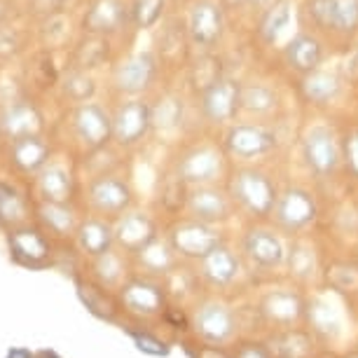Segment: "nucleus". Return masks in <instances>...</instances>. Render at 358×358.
I'll use <instances>...</instances> for the list:
<instances>
[{
    "label": "nucleus",
    "mask_w": 358,
    "mask_h": 358,
    "mask_svg": "<svg viewBox=\"0 0 358 358\" xmlns=\"http://www.w3.org/2000/svg\"><path fill=\"white\" fill-rule=\"evenodd\" d=\"M225 190L234 201L236 211L246 213L253 220H269L274 204L279 199L276 178L260 164H232L225 178Z\"/></svg>",
    "instance_id": "1"
},
{
    "label": "nucleus",
    "mask_w": 358,
    "mask_h": 358,
    "mask_svg": "<svg viewBox=\"0 0 358 358\" xmlns=\"http://www.w3.org/2000/svg\"><path fill=\"white\" fill-rule=\"evenodd\" d=\"M232 164H258L279 152L281 131L272 120H236L218 134Z\"/></svg>",
    "instance_id": "2"
},
{
    "label": "nucleus",
    "mask_w": 358,
    "mask_h": 358,
    "mask_svg": "<svg viewBox=\"0 0 358 358\" xmlns=\"http://www.w3.org/2000/svg\"><path fill=\"white\" fill-rule=\"evenodd\" d=\"M300 24L328 45L349 47L358 38V0H300Z\"/></svg>",
    "instance_id": "3"
},
{
    "label": "nucleus",
    "mask_w": 358,
    "mask_h": 358,
    "mask_svg": "<svg viewBox=\"0 0 358 358\" xmlns=\"http://www.w3.org/2000/svg\"><path fill=\"white\" fill-rule=\"evenodd\" d=\"M300 159L316 180H330L342 171V136L328 120H312L297 136Z\"/></svg>",
    "instance_id": "4"
},
{
    "label": "nucleus",
    "mask_w": 358,
    "mask_h": 358,
    "mask_svg": "<svg viewBox=\"0 0 358 358\" xmlns=\"http://www.w3.org/2000/svg\"><path fill=\"white\" fill-rule=\"evenodd\" d=\"M229 162L220 138H197L180 148L173 159V171L187 185H225Z\"/></svg>",
    "instance_id": "5"
},
{
    "label": "nucleus",
    "mask_w": 358,
    "mask_h": 358,
    "mask_svg": "<svg viewBox=\"0 0 358 358\" xmlns=\"http://www.w3.org/2000/svg\"><path fill=\"white\" fill-rule=\"evenodd\" d=\"M227 8L222 0H187L185 31L192 52H215L227 33Z\"/></svg>",
    "instance_id": "6"
},
{
    "label": "nucleus",
    "mask_w": 358,
    "mask_h": 358,
    "mask_svg": "<svg viewBox=\"0 0 358 358\" xmlns=\"http://www.w3.org/2000/svg\"><path fill=\"white\" fill-rule=\"evenodd\" d=\"M194 103L201 122L220 134L241 117V80L225 73L213 85L201 90L194 96Z\"/></svg>",
    "instance_id": "7"
},
{
    "label": "nucleus",
    "mask_w": 358,
    "mask_h": 358,
    "mask_svg": "<svg viewBox=\"0 0 358 358\" xmlns=\"http://www.w3.org/2000/svg\"><path fill=\"white\" fill-rule=\"evenodd\" d=\"M321 213L316 194L305 185H286L279 190V199L274 204V211L269 215L272 225L281 234L302 236L309 227L316 225Z\"/></svg>",
    "instance_id": "8"
},
{
    "label": "nucleus",
    "mask_w": 358,
    "mask_h": 358,
    "mask_svg": "<svg viewBox=\"0 0 358 358\" xmlns=\"http://www.w3.org/2000/svg\"><path fill=\"white\" fill-rule=\"evenodd\" d=\"M241 258L251 269L258 272H276V269L286 267L288 258V244L283 234L276 227L253 222L241 234Z\"/></svg>",
    "instance_id": "9"
},
{
    "label": "nucleus",
    "mask_w": 358,
    "mask_h": 358,
    "mask_svg": "<svg viewBox=\"0 0 358 358\" xmlns=\"http://www.w3.org/2000/svg\"><path fill=\"white\" fill-rule=\"evenodd\" d=\"M159 57L157 52L143 50V52H134L127 54L124 59H120L113 66V90L120 96H143L145 92L152 90V85L157 83L159 76Z\"/></svg>",
    "instance_id": "10"
},
{
    "label": "nucleus",
    "mask_w": 358,
    "mask_h": 358,
    "mask_svg": "<svg viewBox=\"0 0 358 358\" xmlns=\"http://www.w3.org/2000/svg\"><path fill=\"white\" fill-rule=\"evenodd\" d=\"M110 115L113 143L120 148H136L152 134V103L143 96H124Z\"/></svg>",
    "instance_id": "11"
},
{
    "label": "nucleus",
    "mask_w": 358,
    "mask_h": 358,
    "mask_svg": "<svg viewBox=\"0 0 358 358\" xmlns=\"http://www.w3.org/2000/svg\"><path fill=\"white\" fill-rule=\"evenodd\" d=\"M169 244L173 246V251L180 258L199 262L218 246L227 244V239L220 225H208V222L194 220L187 215L185 220H178L169 229Z\"/></svg>",
    "instance_id": "12"
},
{
    "label": "nucleus",
    "mask_w": 358,
    "mask_h": 358,
    "mask_svg": "<svg viewBox=\"0 0 358 358\" xmlns=\"http://www.w3.org/2000/svg\"><path fill=\"white\" fill-rule=\"evenodd\" d=\"M300 24V3L297 0H274L255 19V40L267 50H281L297 31Z\"/></svg>",
    "instance_id": "13"
},
{
    "label": "nucleus",
    "mask_w": 358,
    "mask_h": 358,
    "mask_svg": "<svg viewBox=\"0 0 358 358\" xmlns=\"http://www.w3.org/2000/svg\"><path fill=\"white\" fill-rule=\"evenodd\" d=\"M281 64L293 78L309 76L312 71L326 66L328 59V43L323 40L319 33L309 31V29H297L293 33V38L279 50Z\"/></svg>",
    "instance_id": "14"
},
{
    "label": "nucleus",
    "mask_w": 358,
    "mask_h": 358,
    "mask_svg": "<svg viewBox=\"0 0 358 358\" xmlns=\"http://www.w3.org/2000/svg\"><path fill=\"white\" fill-rule=\"evenodd\" d=\"M297 99L302 101L312 110H328L342 99L344 87H347V78L344 71L330 69V66H321V69L312 71L309 76L293 78Z\"/></svg>",
    "instance_id": "15"
},
{
    "label": "nucleus",
    "mask_w": 358,
    "mask_h": 358,
    "mask_svg": "<svg viewBox=\"0 0 358 358\" xmlns=\"http://www.w3.org/2000/svg\"><path fill=\"white\" fill-rule=\"evenodd\" d=\"M71 129L87 152H96L113 141V115L96 101L80 103L71 113Z\"/></svg>",
    "instance_id": "16"
},
{
    "label": "nucleus",
    "mask_w": 358,
    "mask_h": 358,
    "mask_svg": "<svg viewBox=\"0 0 358 358\" xmlns=\"http://www.w3.org/2000/svg\"><path fill=\"white\" fill-rule=\"evenodd\" d=\"M185 211L194 220L208 222V225H222L234 215L236 206L229 199L225 185H192Z\"/></svg>",
    "instance_id": "17"
},
{
    "label": "nucleus",
    "mask_w": 358,
    "mask_h": 358,
    "mask_svg": "<svg viewBox=\"0 0 358 358\" xmlns=\"http://www.w3.org/2000/svg\"><path fill=\"white\" fill-rule=\"evenodd\" d=\"M192 326L197 330V335L204 337L206 342L225 344L236 335L239 319H236L234 309L225 305V302L206 300V302H201L197 307V312H194Z\"/></svg>",
    "instance_id": "18"
},
{
    "label": "nucleus",
    "mask_w": 358,
    "mask_h": 358,
    "mask_svg": "<svg viewBox=\"0 0 358 358\" xmlns=\"http://www.w3.org/2000/svg\"><path fill=\"white\" fill-rule=\"evenodd\" d=\"M131 26L127 0H90L83 15V33L113 38Z\"/></svg>",
    "instance_id": "19"
},
{
    "label": "nucleus",
    "mask_w": 358,
    "mask_h": 358,
    "mask_svg": "<svg viewBox=\"0 0 358 358\" xmlns=\"http://www.w3.org/2000/svg\"><path fill=\"white\" fill-rule=\"evenodd\" d=\"M307 309V302L297 288H272L260 297L258 314L262 321L279 328H290L302 319Z\"/></svg>",
    "instance_id": "20"
},
{
    "label": "nucleus",
    "mask_w": 358,
    "mask_h": 358,
    "mask_svg": "<svg viewBox=\"0 0 358 358\" xmlns=\"http://www.w3.org/2000/svg\"><path fill=\"white\" fill-rule=\"evenodd\" d=\"M197 265H199L197 274L208 283V286L225 290L239 281V276L244 274L246 262L241 258V253H236L234 248L222 244L215 248V251L208 253L206 258H201Z\"/></svg>",
    "instance_id": "21"
},
{
    "label": "nucleus",
    "mask_w": 358,
    "mask_h": 358,
    "mask_svg": "<svg viewBox=\"0 0 358 358\" xmlns=\"http://www.w3.org/2000/svg\"><path fill=\"white\" fill-rule=\"evenodd\" d=\"M281 113V94L267 80H241V115L251 120H274Z\"/></svg>",
    "instance_id": "22"
},
{
    "label": "nucleus",
    "mask_w": 358,
    "mask_h": 358,
    "mask_svg": "<svg viewBox=\"0 0 358 358\" xmlns=\"http://www.w3.org/2000/svg\"><path fill=\"white\" fill-rule=\"evenodd\" d=\"M90 201L103 215H122L131 204V187L122 176L103 173L92 180Z\"/></svg>",
    "instance_id": "23"
},
{
    "label": "nucleus",
    "mask_w": 358,
    "mask_h": 358,
    "mask_svg": "<svg viewBox=\"0 0 358 358\" xmlns=\"http://www.w3.org/2000/svg\"><path fill=\"white\" fill-rule=\"evenodd\" d=\"M43 127V113L38 110V106L33 101H12L0 113V129H3V136H8L10 141L24 136H40Z\"/></svg>",
    "instance_id": "24"
},
{
    "label": "nucleus",
    "mask_w": 358,
    "mask_h": 358,
    "mask_svg": "<svg viewBox=\"0 0 358 358\" xmlns=\"http://www.w3.org/2000/svg\"><path fill=\"white\" fill-rule=\"evenodd\" d=\"M187 120V103L178 92H164L152 103V131L159 136H178Z\"/></svg>",
    "instance_id": "25"
},
{
    "label": "nucleus",
    "mask_w": 358,
    "mask_h": 358,
    "mask_svg": "<svg viewBox=\"0 0 358 358\" xmlns=\"http://www.w3.org/2000/svg\"><path fill=\"white\" fill-rule=\"evenodd\" d=\"M152 239H157V229H155V222L148 213L124 211L120 215L117 225H115V241L120 246H124L131 253H138Z\"/></svg>",
    "instance_id": "26"
},
{
    "label": "nucleus",
    "mask_w": 358,
    "mask_h": 358,
    "mask_svg": "<svg viewBox=\"0 0 358 358\" xmlns=\"http://www.w3.org/2000/svg\"><path fill=\"white\" fill-rule=\"evenodd\" d=\"M52 155L50 143L43 136H24L12 141L10 157L15 162L17 169H22L26 173H38L40 169L47 166Z\"/></svg>",
    "instance_id": "27"
},
{
    "label": "nucleus",
    "mask_w": 358,
    "mask_h": 358,
    "mask_svg": "<svg viewBox=\"0 0 358 358\" xmlns=\"http://www.w3.org/2000/svg\"><path fill=\"white\" fill-rule=\"evenodd\" d=\"M225 62L215 52H194V59L187 64V83L192 87V94L197 96L201 90H206L208 85H213L215 80L225 76Z\"/></svg>",
    "instance_id": "28"
},
{
    "label": "nucleus",
    "mask_w": 358,
    "mask_h": 358,
    "mask_svg": "<svg viewBox=\"0 0 358 358\" xmlns=\"http://www.w3.org/2000/svg\"><path fill=\"white\" fill-rule=\"evenodd\" d=\"M286 267L290 276L295 281L305 283V281H312L316 274H319V253H316V246L309 244L307 239H300L295 236L293 241L288 244V258H286Z\"/></svg>",
    "instance_id": "29"
},
{
    "label": "nucleus",
    "mask_w": 358,
    "mask_h": 358,
    "mask_svg": "<svg viewBox=\"0 0 358 358\" xmlns=\"http://www.w3.org/2000/svg\"><path fill=\"white\" fill-rule=\"evenodd\" d=\"M267 347L274 358H312V335L297 328H283L267 340Z\"/></svg>",
    "instance_id": "30"
},
{
    "label": "nucleus",
    "mask_w": 358,
    "mask_h": 358,
    "mask_svg": "<svg viewBox=\"0 0 358 358\" xmlns=\"http://www.w3.org/2000/svg\"><path fill=\"white\" fill-rule=\"evenodd\" d=\"M108 59H110V38L85 33V38L76 45V52H73V69L94 71L106 66Z\"/></svg>",
    "instance_id": "31"
},
{
    "label": "nucleus",
    "mask_w": 358,
    "mask_h": 358,
    "mask_svg": "<svg viewBox=\"0 0 358 358\" xmlns=\"http://www.w3.org/2000/svg\"><path fill=\"white\" fill-rule=\"evenodd\" d=\"M59 87H62V96L73 106L90 103L99 92L96 78L92 76V71H83V69H71L59 80Z\"/></svg>",
    "instance_id": "32"
},
{
    "label": "nucleus",
    "mask_w": 358,
    "mask_h": 358,
    "mask_svg": "<svg viewBox=\"0 0 358 358\" xmlns=\"http://www.w3.org/2000/svg\"><path fill=\"white\" fill-rule=\"evenodd\" d=\"M78 241L87 255L99 258V255L110 251V246L115 241V227L108 225L106 220L92 218L83 222V227H80V232H78Z\"/></svg>",
    "instance_id": "33"
},
{
    "label": "nucleus",
    "mask_w": 358,
    "mask_h": 358,
    "mask_svg": "<svg viewBox=\"0 0 358 358\" xmlns=\"http://www.w3.org/2000/svg\"><path fill=\"white\" fill-rule=\"evenodd\" d=\"M38 183L47 201H62V204H66L73 194V176L69 169L59 164H47L45 169H40Z\"/></svg>",
    "instance_id": "34"
},
{
    "label": "nucleus",
    "mask_w": 358,
    "mask_h": 358,
    "mask_svg": "<svg viewBox=\"0 0 358 358\" xmlns=\"http://www.w3.org/2000/svg\"><path fill=\"white\" fill-rule=\"evenodd\" d=\"M192 45L187 38L183 19L180 22H169L166 29H162V40H159V62H185L190 54Z\"/></svg>",
    "instance_id": "35"
},
{
    "label": "nucleus",
    "mask_w": 358,
    "mask_h": 358,
    "mask_svg": "<svg viewBox=\"0 0 358 358\" xmlns=\"http://www.w3.org/2000/svg\"><path fill=\"white\" fill-rule=\"evenodd\" d=\"M124 302L129 305L134 312L152 314L159 312L164 307V293L159 286H155L150 281H131L124 288Z\"/></svg>",
    "instance_id": "36"
},
{
    "label": "nucleus",
    "mask_w": 358,
    "mask_h": 358,
    "mask_svg": "<svg viewBox=\"0 0 358 358\" xmlns=\"http://www.w3.org/2000/svg\"><path fill=\"white\" fill-rule=\"evenodd\" d=\"M169 0H131L129 15L131 29L136 31H152L155 26L164 22Z\"/></svg>",
    "instance_id": "37"
},
{
    "label": "nucleus",
    "mask_w": 358,
    "mask_h": 358,
    "mask_svg": "<svg viewBox=\"0 0 358 358\" xmlns=\"http://www.w3.org/2000/svg\"><path fill=\"white\" fill-rule=\"evenodd\" d=\"M323 274L328 286L337 293H358V260H333Z\"/></svg>",
    "instance_id": "38"
},
{
    "label": "nucleus",
    "mask_w": 358,
    "mask_h": 358,
    "mask_svg": "<svg viewBox=\"0 0 358 358\" xmlns=\"http://www.w3.org/2000/svg\"><path fill=\"white\" fill-rule=\"evenodd\" d=\"M141 262H143L145 269H150V272H157V274H164L166 269H171L176 265V253L173 246L166 241H159V239H152L150 244L143 246L141 251L136 253Z\"/></svg>",
    "instance_id": "39"
},
{
    "label": "nucleus",
    "mask_w": 358,
    "mask_h": 358,
    "mask_svg": "<svg viewBox=\"0 0 358 358\" xmlns=\"http://www.w3.org/2000/svg\"><path fill=\"white\" fill-rule=\"evenodd\" d=\"M10 244H12V251H15L17 258H24L26 262H31V265H38V262L43 260L45 253H47L45 239L36 232V229H24V232H17L10 239Z\"/></svg>",
    "instance_id": "40"
},
{
    "label": "nucleus",
    "mask_w": 358,
    "mask_h": 358,
    "mask_svg": "<svg viewBox=\"0 0 358 358\" xmlns=\"http://www.w3.org/2000/svg\"><path fill=\"white\" fill-rule=\"evenodd\" d=\"M187 194H190V185L171 169V173L166 176L164 185H162V204L166 211L178 213L187 206Z\"/></svg>",
    "instance_id": "41"
},
{
    "label": "nucleus",
    "mask_w": 358,
    "mask_h": 358,
    "mask_svg": "<svg viewBox=\"0 0 358 358\" xmlns=\"http://www.w3.org/2000/svg\"><path fill=\"white\" fill-rule=\"evenodd\" d=\"M340 136H342V169L354 180H358V122L344 127Z\"/></svg>",
    "instance_id": "42"
},
{
    "label": "nucleus",
    "mask_w": 358,
    "mask_h": 358,
    "mask_svg": "<svg viewBox=\"0 0 358 358\" xmlns=\"http://www.w3.org/2000/svg\"><path fill=\"white\" fill-rule=\"evenodd\" d=\"M43 218H45L47 225L59 234L71 232L73 222H76L71 208H66V204H62V201H47V204L43 206Z\"/></svg>",
    "instance_id": "43"
},
{
    "label": "nucleus",
    "mask_w": 358,
    "mask_h": 358,
    "mask_svg": "<svg viewBox=\"0 0 358 358\" xmlns=\"http://www.w3.org/2000/svg\"><path fill=\"white\" fill-rule=\"evenodd\" d=\"M22 52V36L12 26H0V62L15 59Z\"/></svg>",
    "instance_id": "44"
},
{
    "label": "nucleus",
    "mask_w": 358,
    "mask_h": 358,
    "mask_svg": "<svg viewBox=\"0 0 358 358\" xmlns=\"http://www.w3.org/2000/svg\"><path fill=\"white\" fill-rule=\"evenodd\" d=\"M19 213V199L17 194L10 190V187L0 185V218L8 220V218H17Z\"/></svg>",
    "instance_id": "45"
},
{
    "label": "nucleus",
    "mask_w": 358,
    "mask_h": 358,
    "mask_svg": "<svg viewBox=\"0 0 358 358\" xmlns=\"http://www.w3.org/2000/svg\"><path fill=\"white\" fill-rule=\"evenodd\" d=\"M234 358H274L267 344L260 342H244L234 349Z\"/></svg>",
    "instance_id": "46"
},
{
    "label": "nucleus",
    "mask_w": 358,
    "mask_h": 358,
    "mask_svg": "<svg viewBox=\"0 0 358 358\" xmlns=\"http://www.w3.org/2000/svg\"><path fill=\"white\" fill-rule=\"evenodd\" d=\"M134 340H136L138 349H141V351H148V354L162 356V354H166V351H169L164 342L155 340V337H150V335H141V333H134Z\"/></svg>",
    "instance_id": "47"
},
{
    "label": "nucleus",
    "mask_w": 358,
    "mask_h": 358,
    "mask_svg": "<svg viewBox=\"0 0 358 358\" xmlns=\"http://www.w3.org/2000/svg\"><path fill=\"white\" fill-rule=\"evenodd\" d=\"M194 358H234V354H229L222 347H201L197 354H192Z\"/></svg>",
    "instance_id": "48"
},
{
    "label": "nucleus",
    "mask_w": 358,
    "mask_h": 358,
    "mask_svg": "<svg viewBox=\"0 0 358 358\" xmlns=\"http://www.w3.org/2000/svg\"><path fill=\"white\" fill-rule=\"evenodd\" d=\"M344 78H347V83L351 80L354 85H358V52L349 59L347 69H344Z\"/></svg>",
    "instance_id": "49"
},
{
    "label": "nucleus",
    "mask_w": 358,
    "mask_h": 358,
    "mask_svg": "<svg viewBox=\"0 0 358 358\" xmlns=\"http://www.w3.org/2000/svg\"><path fill=\"white\" fill-rule=\"evenodd\" d=\"M274 0H248V5H246V10H251V12H255L258 15L260 10H265L267 5H272Z\"/></svg>",
    "instance_id": "50"
},
{
    "label": "nucleus",
    "mask_w": 358,
    "mask_h": 358,
    "mask_svg": "<svg viewBox=\"0 0 358 358\" xmlns=\"http://www.w3.org/2000/svg\"><path fill=\"white\" fill-rule=\"evenodd\" d=\"M227 10H246L248 0H222Z\"/></svg>",
    "instance_id": "51"
},
{
    "label": "nucleus",
    "mask_w": 358,
    "mask_h": 358,
    "mask_svg": "<svg viewBox=\"0 0 358 358\" xmlns=\"http://www.w3.org/2000/svg\"><path fill=\"white\" fill-rule=\"evenodd\" d=\"M8 15H10V8L3 3V0H0V26L5 24V19H8Z\"/></svg>",
    "instance_id": "52"
},
{
    "label": "nucleus",
    "mask_w": 358,
    "mask_h": 358,
    "mask_svg": "<svg viewBox=\"0 0 358 358\" xmlns=\"http://www.w3.org/2000/svg\"><path fill=\"white\" fill-rule=\"evenodd\" d=\"M349 358H358V354H354V356H349Z\"/></svg>",
    "instance_id": "53"
},
{
    "label": "nucleus",
    "mask_w": 358,
    "mask_h": 358,
    "mask_svg": "<svg viewBox=\"0 0 358 358\" xmlns=\"http://www.w3.org/2000/svg\"><path fill=\"white\" fill-rule=\"evenodd\" d=\"M0 136H3V129H0Z\"/></svg>",
    "instance_id": "54"
}]
</instances>
